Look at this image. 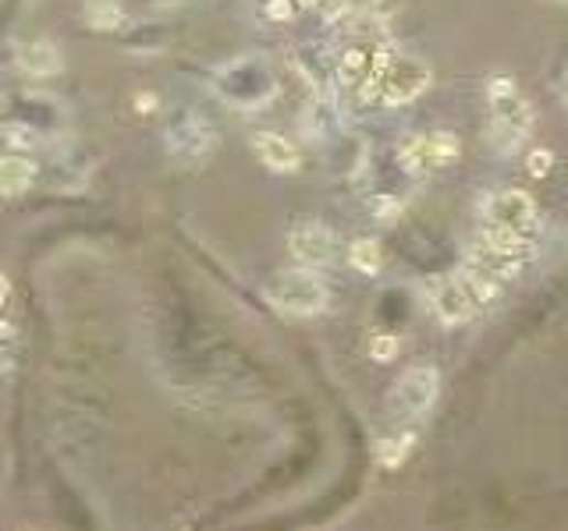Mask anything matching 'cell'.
I'll return each mask as SVG.
<instances>
[{"label":"cell","instance_id":"13","mask_svg":"<svg viewBox=\"0 0 568 531\" xmlns=\"http://www.w3.org/2000/svg\"><path fill=\"white\" fill-rule=\"evenodd\" d=\"M92 174V156L83 150V146H65V153H61L54 159V188L61 191H78Z\"/></svg>","mask_w":568,"mask_h":531},{"label":"cell","instance_id":"18","mask_svg":"<svg viewBox=\"0 0 568 531\" xmlns=\"http://www.w3.org/2000/svg\"><path fill=\"white\" fill-rule=\"evenodd\" d=\"M83 19L92 32H118L124 25V8L118 0H86Z\"/></svg>","mask_w":568,"mask_h":531},{"label":"cell","instance_id":"16","mask_svg":"<svg viewBox=\"0 0 568 531\" xmlns=\"http://www.w3.org/2000/svg\"><path fill=\"white\" fill-rule=\"evenodd\" d=\"M370 75V54L362 46H349L338 60H335V82L341 89H359Z\"/></svg>","mask_w":568,"mask_h":531},{"label":"cell","instance_id":"27","mask_svg":"<svg viewBox=\"0 0 568 531\" xmlns=\"http://www.w3.org/2000/svg\"><path fill=\"white\" fill-rule=\"evenodd\" d=\"M153 8H185V4H193V0H150Z\"/></svg>","mask_w":568,"mask_h":531},{"label":"cell","instance_id":"22","mask_svg":"<svg viewBox=\"0 0 568 531\" xmlns=\"http://www.w3.org/2000/svg\"><path fill=\"white\" fill-rule=\"evenodd\" d=\"M0 139L8 142L11 146V153H25V150H33V146H40V139H36V132H29L25 124H19V121H4V128H0Z\"/></svg>","mask_w":568,"mask_h":531},{"label":"cell","instance_id":"17","mask_svg":"<svg viewBox=\"0 0 568 531\" xmlns=\"http://www.w3.org/2000/svg\"><path fill=\"white\" fill-rule=\"evenodd\" d=\"M455 277L462 280L466 295L472 298V305H477V312L483 309V305H491V301L498 298V291H501V280H494L491 273H483V269H477V266H466V269L455 273Z\"/></svg>","mask_w":568,"mask_h":531},{"label":"cell","instance_id":"23","mask_svg":"<svg viewBox=\"0 0 568 531\" xmlns=\"http://www.w3.org/2000/svg\"><path fill=\"white\" fill-rule=\"evenodd\" d=\"M370 354H373V362H391L394 354H398V336H391V333L373 336V341H370Z\"/></svg>","mask_w":568,"mask_h":531},{"label":"cell","instance_id":"15","mask_svg":"<svg viewBox=\"0 0 568 531\" xmlns=\"http://www.w3.org/2000/svg\"><path fill=\"white\" fill-rule=\"evenodd\" d=\"M469 266H477V269H483V273H491L494 280H509V277H515L518 266H523V263L509 259V255H504V252H498L494 245H487L483 237H477V241H472V245H469Z\"/></svg>","mask_w":568,"mask_h":531},{"label":"cell","instance_id":"25","mask_svg":"<svg viewBox=\"0 0 568 531\" xmlns=\"http://www.w3.org/2000/svg\"><path fill=\"white\" fill-rule=\"evenodd\" d=\"M295 0H263V14L271 22H292L295 19Z\"/></svg>","mask_w":568,"mask_h":531},{"label":"cell","instance_id":"3","mask_svg":"<svg viewBox=\"0 0 568 531\" xmlns=\"http://www.w3.org/2000/svg\"><path fill=\"white\" fill-rule=\"evenodd\" d=\"M487 107H491V146L494 153H515L533 132V107L512 78H491L487 86Z\"/></svg>","mask_w":568,"mask_h":531},{"label":"cell","instance_id":"28","mask_svg":"<svg viewBox=\"0 0 568 531\" xmlns=\"http://www.w3.org/2000/svg\"><path fill=\"white\" fill-rule=\"evenodd\" d=\"M561 96H565V103H568V68H565V75H561Z\"/></svg>","mask_w":568,"mask_h":531},{"label":"cell","instance_id":"7","mask_svg":"<svg viewBox=\"0 0 568 531\" xmlns=\"http://www.w3.org/2000/svg\"><path fill=\"white\" fill-rule=\"evenodd\" d=\"M11 121L25 124L29 132H36L40 142H57L68 128V107L51 92L29 89L11 100Z\"/></svg>","mask_w":568,"mask_h":531},{"label":"cell","instance_id":"14","mask_svg":"<svg viewBox=\"0 0 568 531\" xmlns=\"http://www.w3.org/2000/svg\"><path fill=\"white\" fill-rule=\"evenodd\" d=\"M36 159H29L25 153H4L0 156V191L4 196H22L36 181Z\"/></svg>","mask_w":568,"mask_h":531},{"label":"cell","instance_id":"26","mask_svg":"<svg viewBox=\"0 0 568 531\" xmlns=\"http://www.w3.org/2000/svg\"><path fill=\"white\" fill-rule=\"evenodd\" d=\"M8 298H11V284H8L4 273H0V309H4V305H8Z\"/></svg>","mask_w":568,"mask_h":531},{"label":"cell","instance_id":"1","mask_svg":"<svg viewBox=\"0 0 568 531\" xmlns=\"http://www.w3.org/2000/svg\"><path fill=\"white\" fill-rule=\"evenodd\" d=\"M210 89L220 103H228L231 110H263L274 103L277 96V75L271 68V60L260 54H242L225 60L210 75Z\"/></svg>","mask_w":568,"mask_h":531},{"label":"cell","instance_id":"20","mask_svg":"<svg viewBox=\"0 0 568 531\" xmlns=\"http://www.w3.org/2000/svg\"><path fill=\"white\" fill-rule=\"evenodd\" d=\"M349 263H352L359 273H376V269H381V245H376L373 237H359V241H352Z\"/></svg>","mask_w":568,"mask_h":531},{"label":"cell","instance_id":"24","mask_svg":"<svg viewBox=\"0 0 568 531\" xmlns=\"http://www.w3.org/2000/svg\"><path fill=\"white\" fill-rule=\"evenodd\" d=\"M526 167H529L533 177H547L550 170H555V153H550V150H529Z\"/></svg>","mask_w":568,"mask_h":531},{"label":"cell","instance_id":"11","mask_svg":"<svg viewBox=\"0 0 568 531\" xmlns=\"http://www.w3.org/2000/svg\"><path fill=\"white\" fill-rule=\"evenodd\" d=\"M14 64L33 78H54L65 71V54L54 40H22L14 43Z\"/></svg>","mask_w":568,"mask_h":531},{"label":"cell","instance_id":"12","mask_svg":"<svg viewBox=\"0 0 568 531\" xmlns=\"http://www.w3.org/2000/svg\"><path fill=\"white\" fill-rule=\"evenodd\" d=\"M252 150H256L260 164L274 174H292L303 164V153L295 150V142H288L277 132H256L252 135Z\"/></svg>","mask_w":568,"mask_h":531},{"label":"cell","instance_id":"6","mask_svg":"<svg viewBox=\"0 0 568 531\" xmlns=\"http://www.w3.org/2000/svg\"><path fill=\"white\" fill-rule=\"evenodd\" d=\"M440 394V376L434 365H416L398 376V383L387 394V414L394 422H416L419 414L434 408Z\"/></svg>","mask_w":568,"mask_h":531},{"label":"cell","instance_id":"29","mask_svg":"<svg viewBox=\"0 0 568 531\" xmlns=\"http://www.w3.org/2000/svg\"><path fill=\"white\" fill-rule=\"evenodd\" d=\"M0 199H4V191H0Z\"/></svg>","mask_w":568,"mask_h":531},{"label":"cell","instance_id":"2","mask_svg":"<svg viewBox=\"0 0 568 531\" xmlns=\"http://www.w3.org/2000/svg\"><path fill=\"white\" fill-rule=\"evenodd\" d=\"M430 82H434V71L423 57L376 51L373 68L367 75V82H362V96H367V100H381L384 107H405L430 89Z\"/></svg>","mask_w":568,"mask_h":531},{"label":"cell","instance_id":"5","mask_svg":"<svg viewBox=\"0 0 568 531\" xmlns=\"http://www.w3.org/2000/svg\"><path fill=\"white\" fill-rule=\"evenodd\" d=\"M266 298L274 301V309L288 316H317L327 309V287L313 269H281L274 280L266 284Z\"/></svg>","mask_w":568,"mask_h":531},{"label":"cell","instance_id":"4","mask_svg":"<svg viewBox=\"0 0 568 531\" xmlns=\"http://www.w3.org/2000/svg\"><path fill=\"white\" fill-rule=\"evenodd\" d=\"M164 146L167 156L175 159L178 167L199 170L207 159L217 153L220 135L210 118H203L193 107H171L164 118Z\"/></svg>","mask_w":568,"mask_h":531},{"label":"cell","instance_id":"21","mask_svg":"<svg viewBox=\"0 0 568 531\" xmlns=\"http://www.w3.org/2000/svg\"><path fill=\"white\" fill-rule=\"evenodd\" d=\"M416 436L413 432H405L402 440H384V443H376V461L384 464V468H398V464L405 461V454L413 450Z\"/></svg>","mask_w":568,"mask_h":531},{"label":"cell","instance_id":"9","mask_svg":"<svg viewBox=\"0 0 568 531\" xmlns=\"http://www.w3.org/2000/svg\"><path fill=\"white\" fill-rule=\"evenodd\" d=\"M288 248L306 269H324L338 259V237L335 231H327L324 223H303L288 237Z\"/></svg>","mask_w":568,"mask_h":531},{"label":"cell","instance_id":"8","mask_svg":"<svg viewBox=\"0 0 568 531\" xmlns=\"http://www.w3.org/2000/svg\"><path fill=\"white\" fill-rule=\"evenodd\" d=\"M480 213H483V223H498V228L512 231L518 237L536 241V234H540V209H536V202L518 188L487 196Z\"/></svg>","mask_w":568,"mask_h":531},{"label":"cell","instance_id":"10","mask_svg":"<svg viewBox=\"0 0 568 531\" xmlns=\"http://www.w3.org/2000/svg\"><path fill=\"white\" fill-rule=\"evenodd\" d=\"M426 298H430V309L445 327L466 323V319L477 316V305L466 295V287L459 277H434L426 284Z\"/></svg>","mask_w":568,"mask_h":531},{"label":"cell","instance_id":"19","mask_svg":"<svg viewBox=\"0 0 568 531\" xmlns=\"http://www.w3.org/2000/svg\"><path fill=\"white\" fill-rule=\"evenodd\" d=\"M426 139V156H430V167H445V164H455L459 159V135L451 132H430L423 135Z\"/></svg>","mask_w":568,"mask_h":531}]
</instances>
